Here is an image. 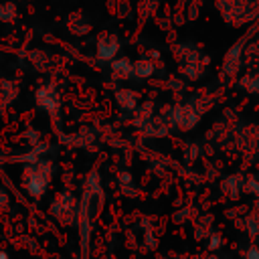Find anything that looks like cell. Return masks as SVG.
Wrapping results in <instances>:
<instances>
[{
  "mask_svg": "<svg viewBox=\"0 0 259 259\" xmlns=\"http://www.w3.org/2000/svg\"><path fill=\"white\" fill-rule=\"evenodd\" d=\"M0 259H6V255H4V253H0Z\"/></svg>",
  "mask_w": 259,
  "mask_h": 259,
  "instance_id": "cell-2",
  "label": "cell"
},
{
  "mask_svg": "<svg viewBox=\"0 0 259 259\" xmlns=\"http://www.w3.org/2000/svg\"><path fill=\"white\" fill-rule=\"evenodd\" d=\"M249 259H259V251L257 249H249V255H247Z\"/></svg>",
  "mask_w": 259,
  "mask_h": 259,
  "instance_id": "cell-1",
  "label": "cell"
}]
</instances>
